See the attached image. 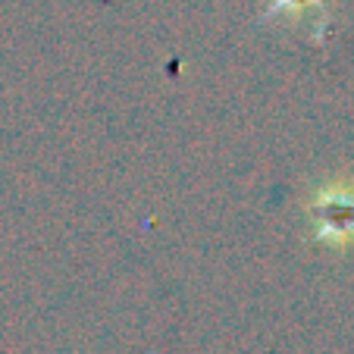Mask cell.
Instances as JSON below:
<instances>
[{
    "label": "cell",
    "mask_w": 354,
    "mask_h": 354,
    "mask_svg": "<svg viewBox=\"0 0 354 354\" xmlns=\"http://www.w3.org/2000/svg\"><path fill=\"white\" fill-rule=\"evenodd\" d=\"M314 3H320V0H276V7L292 10V13H304V10L314 7Z\"/></svg>",
    "instance_id": "obj_2"
},
{
    "label": "cell",
    "mask_w": 354,
    "mask_h": 354,
    "mask_svg": "<svg viewBox=\"0 0 354 354\" xmlns=\"http://www.w3.org/2000/svg\"><path fill=\"white\" fill-rule=\"evenodd\" d=\"M317 210V235L333 245L354 241V185L323 188L314 198Z\"/></svg>",
    "instance_id": "obj_1"
}]
</instances>
